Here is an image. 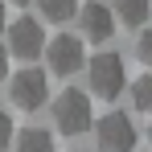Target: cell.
<instances>
[{"mask_svg": "<svg viewBox=\"0 0 152 152\" xmlns=\"http://www.w3.org/2000/svg\"><path fill=\"white\" fill-rule=\"evenodd\" d=\"M4 25H8V12H4V0H0V33H4Z\"/></svg>", "mask_w": 152, "mask_h": 152, "instance_id": "obj_15", "label": "cell"}, {"mask_svg": "<svg viewBox=\"0 0 152 152\" xmlns=\"http://www.w3.org/2000/svg\"><path fill=\"white\" fill-rule=\"evenodd\" d=\"M148 12H152V0H115L111 4V17L119 25H127V29H144Z\"/></svg>", "mask_w": 152, "mask_h": 152, "instance_id": "obj_8", "label": "cell"}, {"mask_svg": "<svg viewBox=\"0 0 152 152\" xmlns=\"http://www.w3.org/2000/svg\"><path fill=\"white\" fill-rule=\"evenodd\" d=\"M8 4H21V8H25V4H29V0H8Z\"/></svg>", "mask_w": 152, "mask_h": 152, "instance_id": "obj_16", "label": "cell"}, {"mask_svg": "<svg viewBox=\"0 0 152 152\" xmlns=\"http://www.w3.org/2000/svg\"><path fill=\"white\" fill-rule=\"evenodd\" d=\"M12 132H17V127H12V115L0 107V152H4V148H12Z\"/></svg>", "mask_w": 152, "mask_h": 152, "instance_id": "obj_13", "label": "cell"}, {"mask_svg": "<svg viewBox=\"0 0 152 152\" xmlns=\"http://www.w3.org/2000/svg\"><path fill=\"white\" fill-rule=\"evenodd\" d=\"M4 82H8L12 107H21V111H41V107L50 103V74H45L41 66H25V70H17V74H8Z\"/></svg>", "mask_w": 152, "mask_h": 152, "instance_id": "obj_3", "label": "cell"}, {"mask_svg": "<svg viewBox=\"0 0 152 152\" xmlns=\"http://www.w3.org/2000/svg\"><path fill=\"white\" fill-rule=\"evenodd\" d=\"M45 66H50V74H62L70 78L78 74L82 66H86V50H82V37L74 33H58V37H45Z\"/></svg>", "mask_w": 152, "mask_h": 152, "instance_id": "obj_5", "label": "cell"}, {"mask_svg": "<svg viewBox=\"0 0 152 152\" xmlns=\"http://www.w3.org/2000/svg\"><path fill=\"white\" fill-rule=\"evenodd\" d=\"M78 29H82V41H111V33H115V17H111V8L99 4V0H91V4H78Z\"/></svg>", "mask_w": 152, "mask_h": 152, "instance_id": "obj_7", "label": "cell"}, {"mask_svg": "<svg viewBox=\"0 0 152 152\" xmlns=\"http://www.w3.org/2000/svg\"><path fill=\"white\" fill-rule=\"evenodd\" d=\"M37 12H41L50 25H66V21H74L78 0H37Z\"/></svg>", "mask_w": 152, "mask_h": 152, "instance_id": "obj_10", "label": "cell"}, {"mask_svg": "<svg viewBox=\"0 0 152 152\" xmlns=\"http://www.w3.org/2000/svg\"><path fill=\"white\" fill-rule=\"evenodd\" d=\"M12 152H53V136L45 127H21L12 132Z\"/></svg>", "mask_w": 152, "mask_h": 152, "instance_id": "obj_9", "label": "cell"}, {"mask_svg": "<svg viewBox=\"0 0 152 152\" xmlns=\"http://www.w3.org/2000/svg\"><path fill=\"white\" fill-rule=\"evenodd\" d=\"M4 78H8V50L0 45V82H4Z\"/></svg>", "mask_w": 152, "mask_h": 152, "instance_id": "obj_14", "label": "cell"}, {"mask_svg": "<svg viewBox=\"0 0 152 152\" xmlns=\"http://www.w3.org/2000/svg\"><path fill=\"white\" fill-rule=\"evenodd\" d=\"M136 58L152 70V29H144V33H140V41H136Z\"/></svg>", "mask_w": 152, "mask_h": 152, "instance_id": "obj_12", "label": "cell"}, {"mask_svg": "<svg viewBox=\"0 0 152 152\" xmlns=\"http://www.w3.org/2000/svg\"><path fill=\"white\" fill-rule=\"evenodd\" d=\"M4 50L8 58H21L25 66H33L41 50H45V29L41 21H33V17H17V21H8L4 25Z\"/></svg>", "mask_w": 152, "mask_h": 152, "instance_id": "obj_4", "label": "cell"}, {"mask_svg": "<svg viewBox=\"0 0 152 152\" xmlns=\"http://www.w3.org/2000/svg\"><path fill=\"white\" fill-rule=\"evenodd\" d=\"M127 95H132V107H136L140 115H152V74H144V78H136Z\"/></svg>", "mask_w": 152, "mask_h": 152, "instance_id": "obj_11", "label": "cell"}, {"mask_svg": "<svg viewBox=\"0 0 152 152\" xmlns=\"http://www.w3.org/2000/svg\"><path fill=\"white\" fill-rule=\"evenodd\" d=\"M50 119L62 136H86L91 124H95V111H91V95L78 91V86H66L62 95L50 99Z\"/></svg>", "mask_w": 152, "mask_h": 152, "instance_id": "obj_1", "label": "cell"}, {"mask_svg": "<svg viewBox=\"0 0 152 152\" xmlns=\"http://www.w3.org/2000/svg\"><path fill=\"white\" fill-rule=\"evenodd\" d=\"M95 127V148L99 152H136V124L127 119L124 111H107L99 124H91Z\"/></svg>", "mask_w": 152, "mask_h": 152, "instance_id": "obj_6", "label": "cell"}, {"mask_svg": "<svg viewBox=\"0 0 152 152\" xmlns=\"http://www.w3.org/2000/svg\"><path fill=\"white\" fill-rule=\"evenodd\" d=\"M86 82H91V95L103 103H115L127 86V70H124V58L115 50H103L86 62Z\"/></svg>", "mask_w": 152, "mask_h": 152, "instance_id": "obj_2", "label": "cell"}, {"mask_svg": "<svg viewBox=\"0 0 152 152\" xmlns=\"http://www.w3.org/2000/svg\"><path fill=\"white\" fill-rule=\"evenodd\" d=\"M148 140H152V124H148Z\"/></svg>", "mask_w": 152, "mask_h": 152, "instance_id": "obj_17", "label": "cell"}]
</instances>
